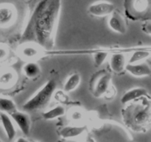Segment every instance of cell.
<instances>
[{"label":"cell","instance_id":"cell-15","mask_svg":"<svg viewBox=\"0 0 151 142\" xmlns=\"http://www.w3.org/2000/svg\"><path fill=\"white\" fill-rule=\"evenodd\" d=\"M86 130V126H66L60 131V135L64 138L78 137Z\"/></svg>","mask_w":151,"mask_h":142},{"label":"cell","instance_id":"cell-26","mask_svg":"<svg viewBox=\"0 0 151 142\" xmlns=\"http://www.w3.org/2000/svg\"><path fill=\"white\" fill-rule=\"evenodd\" d=\"M32 142H39V141H32Z\"/></svg>","mask_w":151,"mask_h":142},{"label":"cell","instance_id":"cell-24","mask_svg":"<svg viewBox=\"0 0 151 142\" xmlns=\"http://www.w3.org/2000/svg\"><path fill=\"white\" fill-rule=\"evenodd\" d=\"M8 56V49L4 45L0 44V62L5 60Z\"/></svg>","mask_w":151,"mask_h":142},{"label":"cell","instance_id":"cell-23","mask_svg":"<svg viewBox=\"0 0 151 142\" xmlns=\"http://www.w3.org/2000/svg\"><path fill=\"white\" fill-rule=\"evenodd\" d=\"M83 115L82 112L79 110H76V109H74L70 113L71 119L75 121H81L83 118Z\"/></svg>","mask_w":151,"mask_h":142},{"label":"cell","instance_id":"cell-6","mask_svg":"<svg viewBox=\"0 0 151 142\" xmlns=\"http://www.w3.org/2000/svg\"><path fill=\"white\" fill-rule=\"evenodd\" d=\"M133 113L130 115L128 118V123L131 125H134V128L137 127H139L141 128L144 125H146L147 122L150 120V110L149 108L146 109L144 107H139V106H137L135 109H134Z\"/></svg>","mask_w":151,"mask_h":142},{"label":"cell","instance_id":"cell-12","mask_svg":"<svg viewBox=\"0 0 151 142\" xmlns=\"http://www.w3.org/2000/svg\"><path fill=\"white\" fill-rule=\"evenodd\" d=\"M110 68L113 72L120 73L125 70L127 64V59L123 53H114L109 59Z\"/></svg>","mask_w":151,"mask_h":142},{"label":"cell","instance_id":"cell-20","mask_svg":"<svg viewBox=\"0 0 151 142\" xmlns=\"http://www.w3.org/2000/svg\"><path fill=\"white\" fill-rule=\"evenodd\" d=\"M16 110V105L12 99L0 97V111L5 113H12Z\"/></svg>","mask_w":151,"mask_h":142},{"label":"cell","instance_id":"cell-10","mask_svg":"<svg viewBox=\"0 0 151 142\" xmlns=\"http://www.w3.org/2000/svg\"><path fill=\"white\" fill-rule=\"evenodd\" d=\"M111 83V75L110 73L103 74L99 77L97 81L94 84L93 90V96L96 98H100L106 94L110 89Z\"/></svg>","mask_w":151,"mask_h":142},{"label":"cell","instance_id":"cell-4","mask_svg":"<svg viewBox=\"0 0 151 142\" xmlns=\"http://www.w3.org/2000/svg\"><path fill=\"white\" fill-rule=\"evenodd\" d=\"M19 17L17 4L9 0H0V30L10 28Z\"/></svg>","mask_w":151,"mask_h":142},{"label":"cell","instance_id":"cell-21","mask_svg":"<svg viewBox=\"0 0 151 142\" xmlns=\"http://www.w3.org/2000/svg\"><path fill=\"white\" fill-rule=\"evenodd\" d=\"M150 56V51H147V50H137V51L134 52V53L131 54L128 63L133 64L142 62L143 60L147 59V58H149Z\"/></svg>","mask_w":151,"mask_h":142},{"label":"cell","instance_id":"cell-22","mask_svg":"<svg viewBox=\"0 0 151 142\" xmlns=\"http://www.w3.org/2000/svg\"><path fill=\"white\" fill-rule=\"evenodd\" d=\"M108 56H109V53L107 52L99 51L95 53L94 54V56H93L94 64L97 67H100L101 65H103V64L107 59Z\"/></svg>","mask_w":151,"mask_h":142},{"label":"cell","instance_id":"cell-18","mask_svg":"<svg viewBox=\"0 0 151 142\" xmlns=\"http://www.w3.org/2000/svg\"><path fill=\"white\" fill-rule=\"evenodd\" d=\"M81 82V76L78 72L72 74L68 77L63 84V91L66 93H71L76 90Z\"/></svg>","mask_w":151,"mask_h":142},{"label":"cell","instance_id":"cell-16","mask_svg":"<svg viewBox=\"0 0 151 142\" xmlns=\"http://www.w3.org/2000/svg\"><path fill=\"white\" fill-rule=\"evenodd\" d=\"M24 74L28 78H38L41 72V68L38 64L34 61L28 62L22 67Z\"/></svg>","mask_w":151,"mask_h":142},{"label":"cell","instance_id":"cell-17","mask_svg":"<svg viewBox=\"0 0 151 142\" xmlns=\"http://www.w3.org/2000/svg\"><path fill=\"white\" fill-rule=\"evenodd\" d=\"M16 73L12 70L0 71V87H9L13 85L16 80Z\"/></svg>","mask_w":151,"mask_h":142},{"label":"cell","instance_id":"cell-5","mask_svg":"<svg viewBox=\"0 0 151 142\" xmlns=\"http://www.w3.org/2000/svg\"><path fill=\"white\" fill-rule=\"evenodd\" d=\"M116 9L112 2L106 0H100L93 2L88 7V13L95 17L109 16Z\"/></svg>","mask_w":151,"mask_h":142},{"label":"cell","instance_id":"cell-9","mask_svg":"<svg viewBox=\"0 0 151 142\" xmlns=\"http://www.w3.org/2000/svg\"><path fill=\"white\" fill-rule=\"evenodd\" d=\"M10 115L13 118V121L16 122L23 134L25 135H28L30 132L31 121L27 113L16 110L15 112L10 113Z\"/></svg>","mask_w":151,"mask_h":142},{"label":"cell","instance_id":"cell-25","mask_svg":"<svg viewBox=\"0 0 151 142\" xmlns=\"http://www.w3.org/2000/svg\"><path fill=\"white\" fill-rule=\"evenodd\" d=\"M16 142H29V141L28 140H27L26 138H24L21 137V138H19L16 141Z\"/></svg>","mask_w":151,"mask_h":142},{"label":"cell","instance_id":"cell-13","mask_svg":"<svg viewBox=\"0 0 151 142\" xmlns=\"http://www.w3.org/2000/svg\"><path fill=\"white\" fill-rule=\"evenodd\" d=\"M147 90L143 87H134L128 90L123 94L121 98V103L123 104L130 103L133 101H136L137 99L145 96L147 95Z\"/></svg>","mask_w":151,"mask_h":142},{"label":"cell","instance_id":"cell-3","mask_svg":"<svg viewBox=\"0 0 151 142\" xmlns=\"http://www.w3.org/2000/svg\"><path fill=\"white\" fill-rule=\"evenodd\" d=\"M150 0H125V14L133 20H150Z\"/></svg>","mask_w":151,"mask_h":142},{"label":"cell","instance_id":"cell-1","mask_svg":"<svg viewBox=\"0 0 151 142\" xmlns=\"http://www.w3.org/2000/svg\"><path fill=\"white\" fill-rule=\"evenodd\" d=\"M61 10V0H28L22 38L41 48L53 46Z\"/></svg>","mask_w":151,"mask_h":142},{"label":"cell","instance_id":"cell-7","mask_svg":"<svg viewBox=\"0 0 151 142\" xmlns=\"http://www.w3.org/2000/svg\"><path fill=\"white\" fill-rule=\"evenodd\" d=\"M108 25L112 31L116 33L125 34L128 30V26L125 18L121 14L120 12L116 9L109 16Z\"/></svg>","mask_w":151,"mask_h":142},{"label":"cell","instance_id":"cell-8","mask_svg":"<svg viewBox=\"0 0 151 142\" xmlns=\"http://www.w3.org/2000/svg\"><path fill=\"white\" fill-rule=\"evenodd\" d=\"M19 55L21 58L29 62L36 60L42 55L41 47L33 43L26 42L19 47Z\"/></svg>","mask_w":151,"mask_h":142},{"label":"cell","instance_id":"cell-11","mask_svg":"<svg viewBox=\"0 0 151 142\" xmlns=\"http://www.w3.org/2000/svg\"><path fill=\"white\" fill-rule=\"evenodd\" d=\"M125 70L135 77L149 76L151 74L150 65L145 62L128 63L125 66Z\"/></svg>","mask_w":151,"mask_h":142},{"label":"cell","instance_id":"cell-14","mask_svg":"<svg viewBox=\"0 0 151 142\" xmlns=\"http://www.w3.org/2000/svg\"><path fill=\"white\" fill-rule=\"evenodd\" d=\"M0 121L8 140L12 141L16 135V130L10 117L5 112H0Z\"/></svg>","mask_w":151,"mask_h":142},{"label":"cell","instance_id":"cell-2","mask_svg":"<svg viewBox=\"0 0 151 142\" xmlns=\"http://www.w3.org/2000/svg\"><path fill=\"white\" fill-rule=\"evenodd\" d=\"M57 87V82L55 79H50L38 90L30 99H28L22 106L25 112H32L42 109L47 106L51 100Z\"/></svg>","mask_w":151,"mask_h":142},{"label":"cell","instance_id":"cell-19","mask_svg":"<svg viewBox=\"0 0 151 142\" xmlns=\"http://www.w3.org/2000/svg\"><path fill=\"white\" fill-rule=\"evenodd\" d=\"M66 112L65 108L61 105H58L43 113V117L46 120H54L63 116Z\"/></svg>","mask_w":151,"mask_h":142}]
</instances>
